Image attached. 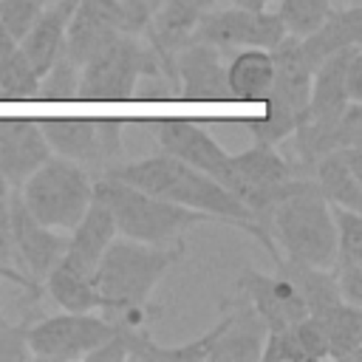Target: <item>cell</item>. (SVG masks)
<instances>
[{
  "label": "cell",
  "mask_w": 362,
  "mask_h": 362,
  "mask_svg": "<svg viewBox=\"0 0 362 362\" xmlns=\"http://www.w3.org/2000/svg\"><path fill=\"white\" fill-rule=\"evenodd\" d=\"M184 257V240L153 246L116 235L93 269L99 314L113 325H147L161 308L150 303L158 280Z\"/></svg>",
  "instance_id": "obj_1"
},
{
  "label": "cell",
  "mask_w": 362,
  "mask_h": 362,
  "mask_svg": "<svg viewBox=\"0 0 362 362\" xmlns=\"http://www.w3.org/2000/svg\"><path fill=\"white\" fill-rule=\"evenodd\" d=\"M105 175L119 178L124 184H133V187H139L144 192H153V195H158L164 201L181 204L187 209L206 212L215 221H223L229 226H238V229L249 232L255 240H260L263 249L272 255V260L280 257V249L272 240V235L263 226L255 223L252 212L223 184H218L212 175L201 173L198 167H192V164H187V161H181V158H175L170 153L139 158V161H127V164L119 161Z\"/></svg>",
  "instance_id": "obj_2"
},
{
  "label": "cell",
  "mask_w": 362,
  "mask_h": 362,
  "mask_svg": "<svg viewBox=\"0 0 362 362\" xmlns=\"http://www.w3.org/2000/svg\"><path fill=\"white\" fill-rule=\"evenodd\" d=\"M266 232L283 249V257L331 269L337 257V229L331 204L320 195L311 175H300L294 187L269 209Z\"/></svg>",
  "instance_id": "obj_3"
},
{
  "label": "cell",
  "mask_w": 362,
  "mask_h": 362,
  "mask_svg": "<svg viewBox=\"0 0 362 362\" xmlns=\"http://www.w3.org/2000/svg\"><path fill=\"white\" fill-rule=\"evenodd\" d=\"M93 195L107 204L113 223H116V235L141 240V243H153V246L178 243L184 238V232H189L192 226L215 221L206 212H195L181 204L164 201L153 192H144V189L124 184L119 178H110V175L93 178Z\"/></svg>",
  "instance_id": "obj_4"
},
{
  "label": "cell",
  "mask_w": 362,
  "mask_h": 362,
  "mask_svg": "<svg viewBox=\"0 0 362 362\" xmlns=\"http://www.w3.org/2000/svg\"><path fill=\"white\" fill-rule=\"evenodd\" d=\"M144 76L167 79V68L144 34L122 31L82 62L76 99L124 102L136 96V85Z\"/></svg>",
  "instance_id": "obj_5"
},
{
  "label": "cell",
  "mask_w": 362,
  "mask_h": 362,
  "mask_svg": "<svg viewBox=\"0 0 362 362\" xmlns=\"http://www.w3.org/2000/svg\"><path fill=\"white\" fill-rule=\"evenodd\" d=\"M25 209L48 229L71 232L93 198V175L71 158L51 153L20 187Z\"/></svg>",
  "instance_id": "obj_6"
},
{
  "label": "cell",
  "mask_w": 362,
  "mask_h": 362,
  "mask_svg": "<svg viewBox=\"0 0 362 362\" xmlns=\"http://www.w3.org/2000/svg\"><path fill=\"white\" fill-rule=\"evenodd\" d=\"M37 124L51 153L76 161L93 178L113 170L122 158L119 119H40Z\"/></svg>",
  "instance_id": "obj_7"
},
{
  "label": "cell",
  "mask_w": 362,
  "mask_h": 362,
  "mask_svg": "<svg viewBox=\"0 0 362 362\" xmlns=\"http://www.w3.org/2000/svg\"><path fill=\"white\" fill-rule=\"evenodd\" d=\"M113 334V322L99 311H62L28 322L25 339L31 359L71 362L85 359Z\"/></svg>",
  "instance_id": "obj_8"
},
{
  "label": "cell",
  "mask_w": 362,
  "mask_h": 362,
  "mask_svg": "<svg viewBox=\"0 0 362 362\" xmlns=\"http://www.w3.org/2000/svg\"><path fill=\"white\" fill-rule=\"evenodd\" d=\"M122 31L141 34L139 20L133 17L124 0H76L68 14L62 51L82 65L93 51H99L107 40Z\"/></svg>",
  "instance_id": "obj_9"
},
{
  "label": "cell",
  "mask_w": 362,
  "mask_h": 362,
  "mask_svg": "<svg viewBox=\"0 0 362 362\" xmlns=\"http://www.w3.org/2000/svg\"><path fill=\"white\" fill-rule=\"evenodd\" d=\"M286 37L283 23L274 11H249V8H221L206 11L195 25L189 40H204L221 51L238 48H274Z\"/></svg>",
  "instance_id": "obj_10"
},
{
  "label": "cell",
  "mask_w": 362,
  "mask_h": 362,
  "mask_svg": "<svg viewBox=\"0 0 362 362\" xmlns=\"http://www.w3.org/2000/svg\"><path fill=\"white\" fill-rule=\"evenodd\" d=\"M153 139L158 141V147L192 167H198L201 173L212 175L218 184L229 187L232 178V153H226L209 133L206 127H201L198 122L189 119H150L147 122Z\"/></svg>",
  "instance_id": "obj_11"
},
{
  "label": "cell",
  "mask_w": 362,
  "mask_h": 362,
  "mask_svg": "<svg viewBox=\"0 0 362 362\" xmlns=\"http://www.w3.org/2000/svg\"><path fill=\"white\" fill-rule=\"evenodd\" d=\"M8 232H11L17 266L34 283L42 286L45 274L62 257V252L68 246V232H57V229L42 226L25 209V204H23V198H20L17 189H11V198H8Z\"/></svg>",
  "instance_id": "obj_12"
},
{
  "label": "cell",
  "mask_w": 362,
  "mask_h": 362,
  "mask_svg": "<svg viewBox=\"0 0 362 362\" xmlns=\"http://www.w3.org/2000/svg\"><path fill=\"white\" fill-rule=\"evenodd\" d=\"M223 51L204 42L189 40L173 54V90L184 102H223L226 79H223Z\"/></svg>",
  "instance_id": "obj_13"
},
{
  "label": "cell",
  "mask_w": 362,
  "mask_h": 362,
  "mask_svg": "<svg viewBox=\"0 0 362 362\" xmlns=\"http://www.w3.org/2000/svg\"><path fill=\"white\" fill-rule=\"evenodd\" d=\"M238 294L260 314L269 331L294 325L297 320L308 314L297 286L280 269H274L272 274L257 272V269H243L238 277Z\"/></svg>",
  "instance_id": "obj_14"
},
{
  "label": "cell",
  "mask_w": 362,
  "mask_h": 362,
  "mask_svg": "<svg viewBox=\"0 0 362 362\" xmlns=\"http://www.w3.org/2000/svg\"><path fill=\"white\" fill-rule=\"evenodd\" d=\"M218 320L221 331L209 348L206 362H260V348L269 328L240 294L223 303V314Z\"/></svg>",
  "instance_id": "obj_15"
},
{
  "label": "cell",
  "mask_w": 362,
  "mask_h": 362,
  "mask_svg": "<svg viewBox=\"0 0 362 362\" xmlns=\"http://www.w3.org/2000/svg\"><path fill=\"white\" fill-rule=\"evenodd\" d=\"M212 8H215V0H164L156 11H150L144 37L161 57L170 85H173V54L189 42L195 25Z\"/></svg>",
  "instance_id": "obj_16"
},
{
  "label": "cell",
  "mask_w": 362,
  "mask_h": 362,
  "mask_svg": "<svg viewBox=\"0 0 362 362\" xmlns=\"http://www.w3.org/2000/svg\"><path fill=\"white\" fill-rule=\"evenodd\" d=\"M48 156L51 147L34 119H0V178L11 189H17Z\"/></svg>",
  "instance_id": "obj_17"
},
{
  "label": "cell",
  "mask_w": 362,
  "mask_h": 362,
  "mask_svg": "<svg viewBox=\"0 0 362 362\" xmlns=\"http://www.w3.org/2000/svg\"><path fill=\"white\" fill-rule=\"evenodd\" d=\"M272 59H274V79H272V88L263 102L280 105L288 113H294L297 119H303L305 107H308L314 68L305 62V57L300 51V37L286 34L272 48Z\"/></svg>",
  "instance_id": "obj_18"
},
{
  "label": "cell",
  "mask_w": 362,
  "mask_h": 362,
  "mask_svg": "<svg viewBox=\"0 0 362 362\" xmlns=\"http://www.w3.org/2000/svg\"><path fill=\"white\" fill-rule=\"evenodd\" d=\"M311 178L328 204L362 209V147H337L320 156Z\"/></svg>",
  "instance_id": "obj_19"
},
{
  "label": "cell",
  "mask_w": 362,
  "mask_h": 362,
  "mask_svg": "<svg viewBox=\"0 0 362 362\" xmlns=\"http://www.w3.org/2000/svg\"><path fill=\"white\" fill-rule=\"evenodd\" d=\"M116 238V223L113 215L107 209V204L102 198H90L88 209L82 212V218L74 223V229L68 232V246L62 252V263H68L71 269L90 274L102 257V252L107 249V243Z\"/></svg>",
  "instance_id": "obj_20"
},
{
  "label": "cell",
  "mask_w": 362,
  "mask_h": 362,
  "mask_svg": "<svg viewBox=\"0 0 362 362\" xmlns=\"http://www.w3.org/2000/svg\"><path fill=\"white\" fill-rule=\"evenodd\" d=\"M359 42H362V6L351 3L345 8H331L311 34L300 37V51L305 62L317 68L325 57Z\"/></svg>",
  "instance_id": "obj_21"
},
{
  "label": "cell",
  "mask_w": 362,
  "mask_h": 362,
  "mask_svg": "<svg viewBox=\"0 0 362 362\" xmlns=\"http://www.w3.org/2000/svg\"><path fill=\"white\" fill-rule=\"evenodd\" d=\"M226 79V99L232 102H263L272 79H274V59L272 48H238L232 51L229 62L223 65Z\"/></svg>",
  "instance_id": "obj_22"
},
{
  "label": "cell",
  "mask_w": 362,
  "mask_h": 362,
  "mask_svg": "<svg viewBox=\"0 0 362 362\" xmlns=\"http://www.w3.org/2000/svg\"><path fill=\"white\" fill-rule=\"evenodd\" d=\"M68 8L62 3H48L40 17L34 20V25L20 37V51L28 59V65L37 71V76H42L51 62L62 54L65 48V25H68Z\"/></svg>",
  "instance_id": "obj_23"
},
{
  "label": "cell",
  "mask_w": 362,
  "mask_h": 362,
  "mask_svg": "<svg viewBox=\"0 0 362 362\" xmlns=\"http://www.w3.org/2000/svg\"><path fill=\"white\" fill-rule=\"evenodd\" d=\"M354 48V45H351ZM351 48H342L331 57H325L314 74H311V93H308V107L305 116H317V119H334L345 110V105L351 102L345 93V62Z\"/></svg>",
  "instance_id": "obj_24"
},
{
  "label": "cell",
  "mask_w": 362,
  "mask_h": 362,
  "mask_svg": "<svg viewBox=\"0 0 362 362\" xmlns=\"http://www.w3.org/2000/svg\"><path fill=\"white\" fill-rule=\"evenodd\" d=\"M328 345V359H359L362 354V305L345 300L314 314Z\"/></svg>",
  "instance_id": "obj_25"
},
{
  "label": "cell",
  "mask_w": 362,
  "mask_h": 362,
  "mask_svg": "<svg viewBox=\"0 0 362 362\" xmlns=\"http://www.w3.org/2000/svg\"><path fill=\"white\" fill-rule=\"evenodd\" d=\"M274 266L291 277V283L297 286L308 314H317V311H322V308H328V305L342 300L331 269L311 266V263H303V260H291V257H283V255L274 260Z\"/></svg>",
  "instance_id": "obj_26"
},
{
  "label": "cell",
  "mask_w": 362,
  "mask_h": 362,
  "mask_svg": "<svg viewBox=\"0 0 362 362\" xmlns=\"http://www.w3.org/2000/svg\"><path fill=\"white\" fill-rule=\"evenodd\" d=\"M42 291L51 294V300L62 311H99V297L93 288V277L71 269L68 263L57 260L51 272L42 280Z\"/></svg>",
  "instance_id": "obj_27"
},
{
  "label": "cell",
  "mask_w": 362,
  "mask_h": 362,
  "mask_svg": "<svg viewBox=\"0 0 362 362\" xmlns=\"http://www.w3.org/2000/svg\"><path fill=\"white\" fill-rule=\"evenodd\" d=\"M37 88L40 76L17 45L14 54L0 59V99H37Z\"/></svg>",
  "instance_id": "obj_28"
},
{
  "label": "cell",
  "mask_w": 362,
  "mask_h": 362,
  "mask_svg": "<svg viewBox=\"0 0 362 362\" xmlns=\"http://www.w3.org/2000/svg\"><path fill=\"white\" fill-rule=\"evenodd\" d=\"M328 11H331V0H277L274 14L283 23L286 34L305 37L325 20Z\"/></svg>",
  "instance_id": "obj_29"
},
{
  "label": "cell",
  "mask_w": 362,
  "mask_h": 362,
  "mask_svg": "<svg viewBox=\"0 0 362 362\" xmlns=\"http://www.w3.org/2000/svg\"><path fill=\"white\" fill-rule=\"evenodd\" d=\"M79 62L71 59L65 51L51 62V68L40 76V88H37V99H48V102H65V99H76V85H79Z\"/></svg>",
  "instance_id": "obj_30"
},
{
  "label": "cell",
  "mask_w": 362,
  "mask_h": 362,
  "mask_svg": "<svg viewBox=\"0 0 362 362\" xmlns=\"http://www.w3.org/2000/svg\"><path fill=\"white\" fill-rule=\"evenodd\" d=\"M334 229H337V257L334 260H351L362 263V212L331 204Z\"/></svg>",
  "instance_id": "obj_31"
},
{
  "label": "cell",
  "mask_w": 362,
  "mask_h": 362,
  "mask_svg": "<svg viewBox=\"0 0 362 362\" xmlns=\"http://www.w3.org/2000/svg\"><path fill=\"white\" fill-rule=\"evenodd\" d=\"M42 8V0H0V23L8 31V37L20 42V37L34 25Z\"/></svg>",
  "instance_id": "obj_32"
},
{
  "label": "cell",
  "mask_w": 362,
  "mask_h": 362,
  "mask_svg": "<svg viewBox=\"0 0 362 362\" xmlns=\"http://www.w3.org/2000/svg\"><path fill=\"white\" fill-rule=\"evenodd\" d=\"M291 331H294V337H297V342H300V348H303V354H305V362L328 359L325 334H322V328H320V322H317L314 314H305L303 320H297V322L291 325Z\"/></svg>",
  "instance_id": "obj_33"
},
{
  "label": "cell",
  "mask_w": 362,
  "mask_h": 362,
  "mask_svg": "<svg viewBox=\"0 0 362 362\" xmlns=\"http://www.w3.org/2000/svg\"><path fill=\"white\" fill-rule=\"evenodd\" d=\"M339 297L351 305H362V263H351V260H334L331 266Z\"/></svg>",
  "instance_id": "obj_34"
},
{
  "label": "cell",
  "mask_w": 362,
  "mask_h": 362,
  "mask_svg": "<svg viewBox=\"0 0 362 362\" xmlns=\"http://www.w3.org/2000/svg\"><path fill=\"white\" fill-rule=\"evenodd\" d=\"M25 328H28V322H23V325H8V322L0 325V362H23V359H31Z\"/></svg>",
  "instance_id": "obj_35"
},
{
  "label": "cell",
  "mask_w": 362,
  "mask_h": 362,
  "mask_svg": "<svg viewBox=\"0 0 362 362\" xmlns=\"http://www.w3.org/2000/svg\"><path fill=\"white\" fill-rule=\"evenodd\" d=\"M345 93L351 102H362V48L354 45L345 62Z\"/></svg>",
  "instance_id": "obj_36"
},
{
  "label": "cell",
  "mask_w": 362,
  "mask_h": 362,
  "mask_svg": "<svg viewBox=\"0 0 362 362\" xmlns=\"http://www.w3.org/2000/svg\"><path fill=\"white\" fill-rule=\"evenodd\" d=\"M0 277H3V280H11V283H17V286H23V288L31 294V300L42 297V286L34 283V280H31L25 272H20V269H6V266H0ZM0 325H6V320H3V308H0Z\"/></svg>",
  "instance_id": "obj_37"
},
{
  "label": "cell",
  "mask_w": 362,
  "mask_h": 362,
  "mask_svg": "<svg viewBox=\"0 0 362 362\" xmlns=\"http://www.w3.org/2000/svg\"><path fill=\"white\" fill-rule=\"evenodd\" d=\"M127 3V8L133 11V17L139 20V25H141V34H144V28H147V20H150V14H147V8H144V0H124Z\"/></svg>",
  "instance_id": "obj_38"
},
{
  "label": "cell",
  "mask_w": 362,
  "mask_h": 362,
  "mask_svg": "<svg viewBox=\"0 0 362 362\" xmlns=\"http://www.w3.org/2000/svg\"><path fill=\"white\" fill-rule=\"evenodd\" d=\"M272 3H277V0H232V6L249 8V11H266Z\"/></svg>",
  "instance_id": "obj_39"
},
{
  "label": "cell",
  "mask_w": 362,
  "mask_h": 362,
  "mask_svg": "<svg viewBox=\"0 0 362 362\" xmlns=\"http://www.w3.org/2000/svg\"><path fill=\"white\" fill-rule=\"evenodd\" d=\"M8 198H11V187L0 178V221H8Z\"/></svg>",
  "instance_id": "obj_40"
},
{
  "label": "cell",
  "mask_w": 362,
  "mask_h": 362,
  "mask_svg": "<svg viewBox=\"0 0 362 362\" xmlns=\"http://www.w3.org/2000/svg\"><path fill=\"white\" fill-rule=\"evenodd\" d=\"M161 3H164V0H144V8H147V14H150V11H156Z\"/></svg>",
  "instance_id": "obj_41"
},
{
  "label": "cell",
  "mask_w": 362,
  "mask_h": 362,
  "mask_svg": "<svg viewBox=\"0 0 362 362\" xmlns=\"http://www.w3.org/2000/svg\"><path fill=\"white\" fill-rule=\"evenodd\" d=\"M57 3H62V6H65V8H68V11H71V8H74V6H76V0H57Z\"/></svg>",
  "instance_id": "obj_42"
},
{
  "label": "cell",
  "mask_w": 362,
  "mask_h": 362,
  "mask_svg": "<svg viewBox=\"0 0 362 362\" xmlns=\"http://www.w3.org/2000/svg\"><path fill=\"white\" fill-rule=\"evenodd\" d=\"M42 3H45V6H48V3H57V0H42Z\"/></svg>",
  "instance_id": "obj_43"
}]
</instances>
